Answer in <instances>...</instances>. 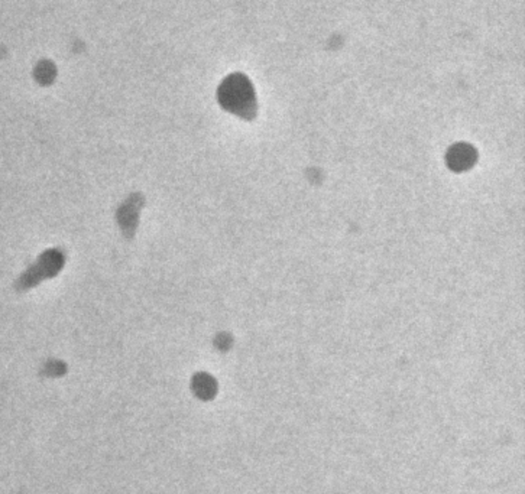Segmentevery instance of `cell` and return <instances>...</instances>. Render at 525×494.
Segmentation results:
<instances>
[{"label":"cell","instance_id":"1","mask_svg":"<svg viewBox=\"0 0 525 494\" xmlns=\"http://www.w3.org/2000/svg\"><path fill=\"white\" fill-rule=\"evenodd\" d=\"M217 99L229 113L245 120H252L257 116L258 103L255 89L245 74L235 73L226 77L217 90Z\"/></svg>","mask_w":525,"mask_h":494},{"label":"cell","instance_id":"3","mask_svg":"<svg viewBox=\"0 0 525 494\" xmlns=\"http://www.w3.org/2000/svg\"><path fill=\"white\" fill-rule=\"evenodd\" d=\"M476 161V152L473 147L465 143H459L452 147L449 154V165L456 170H463L470 168Z\"/></svg>","mask_w":525,"mask_h":494},{"label":"cell","instance_id":"2","mask_svg":"<svg viewBox=\"0 0 525 494\" xmlns=\"http://www.w3.org/2000/svg\"><path fill=\"white\" fill-rule=\"evenodd\" d=\"M141 205H142L141 198L138 196H134L128 201H124L122 204L120 210L117 211V220H119V223H120L124 234L128 235V238H129V235L132 238V234H134V231L136 228L138 211H139Z\"/></svg>","mask_w":525,"mask_h":494}]
</instances>
